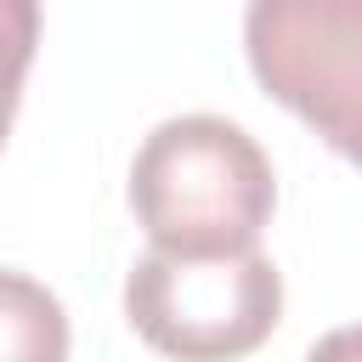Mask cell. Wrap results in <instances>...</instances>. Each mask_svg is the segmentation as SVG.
I'll return each mask as SVG.
<instances>
[{
	"label": "cell",
	"mask_w": 362,
	"mask_h": 362,
	"mask_svg": "<svg viewBox=\"0 0 362 362\" xmlns=\"http://www.w3.org/2000/svg\"><path fill=\"white\" fill-rule=\"evenodd\" d=\"M130 328L181 362L249 356L283 322V277L272 255H170L147 249L124 277Z\"/></svg>",
	"instance_id": "2"
},
{
	"label": "cell",
	"mask_w": 362,
	"mask_h": 362,
	"mask_svg": "<svg viewBox=\"0 0 362 362\" xmlns=\"http://www.w3.org/2000/svg\"><path fill=\"white\" fill-rule=\"evenodd\" d=\"M243 51L260 90L362 170V0H249Z\"/></svg>",
	"instance_id": "3"
},
{
	"label": "cell",
	"mask_w": 362,
	"mask_h": 362,
	"mask_svg": "<svg viewBox=\"0 0 362 362\" xmlns=\"http://www.w3.org/2000/svg\"><path fill=\"white\" fill-rule=\"evenodd\" d=\"M130 209L153 249L170 255H243L277 209L266 147L221 119L181 113L147 130L130 158Z\"/></svg>",
	"instance_id": "1"
},
{
	"label": "cell",
	"mask_w": 362,
	"mask_h": 362,
	"mask_svg": "<svg viewBox=\"0 0 362 362\" xmlns=\"http://www.w3.org/2000/svg\"><path fill=\"white\" fill-rule=\"evenodd\" d=\"M322 351H362V334H334Z\"/></svg>",
	"instance_id": "4"
}]
</instances>
